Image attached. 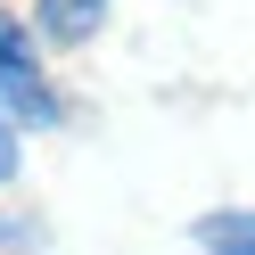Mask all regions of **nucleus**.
<instances>
[{"instance_id":"2","label":"nucleus","mask_w":255,"mask_h":255,"mask_svg":"<svg viewBox=\"0 0 255 255\" xmlns=\"http://www.w3.org/2000/svg\"><path fill=\"white\" fill-rule=\"evenodd\" d=\"M107 17V0H41V41H58V50H74V41H91Z\"/></svg>"},{"instance_id":"3","label":"nucleus","mask_w":255,"mask_h":255,"mask_svg":"<svg viewBox=\"0 0 255 255\" xmlns=\"http://www.w3.org/2000/svg\"><path fill=\"white\" fill-rule=\"evenodd\" d=\"M198 247L206 255H255V214H206L198 222Z\"/></svg>"},{"instance_id":"1","label":"nucleus","mask_w":255,"mask_h":255,"mask_svg":"<svg viewBox=\"0 0 255 255\" xmlns=\"http://www.w3.org/2000/svg\"><path fill=\"white\" fill-rule=\"evenodd\" d=\"M0 116L8 124H58V91H50V74H41V58H33V33H25L8 8H0Z\"/></svg>"},{"instance_id":"4","label":"nucleus","mask_w":255,"mask_h":255,"mask_svg":"<svg viewBox=\"0 0 255 255\" xmlns=\"http://www.w3.org/2000/svg\"><path fill=\"white\" fill-rule=\"evenodd\" d=\"M0 181H17V124L0 116Z\"/></svg>"}]
</instances>
